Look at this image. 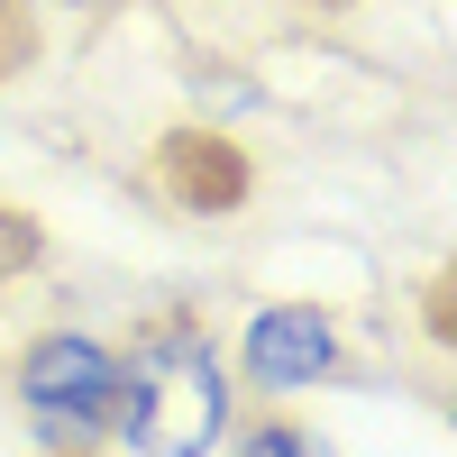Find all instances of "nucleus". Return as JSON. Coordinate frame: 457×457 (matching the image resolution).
Listing matches in <instances>:
<instances>
[{"instance_id": "f257e3e1", "label": "nucleus", "mask_w": 457, "mask_h": 457, "mask_svg": "<svg viewBox=\"0 0 457 457\" xmlns=\"http://www.w3.org/2000/svg\"><path fill=\"white\" fill-rule=\"evenodd\" d=\"M120 430L146 457H211L228 430V385L193 329L156 338L146 357H120Z\"/></svg>"}, {"instance_id": "f03ea898", "label": "nucleus", "mask_w": 457, "mask_h": 457, "mask_svg": "<svg viewBox=\"0 0 457 457\" xmlns=\"http://www.w3.org/2000/svg\"><path fill=\"white\" fill-rule=\"evenodd\" d=\"M19 403L55 457L101 448L120 430V348H101L92 329H46L19 366Z\"/></svg>"}, {"instance_id": "7ed1b4c3", "label": "nucleus", "mask_w": 457, "mask_h": 457, "mask_svg": "<svg viewBox=\"0 0 457 457\" xmlns=\"http://www.w3.org/2000/svg\"><path fill=\"white\" fill-rule=\"evenodd\" d=\"M238 366H247L256 394H312L320 375H338V320L312 312V302H275V312L247 320Z\"/></svg>"}, {"instance_id": "20e7f679", "label": "nucleus", "mask_w": 457, "mask_h": 457, "mask_svg": "<svg viewBox=\"0 0 457 457\" xmlns=\"http://www.w3.org/2000/svg\"><path fill=\"white\" fill-rule=\"evenodd\" d=\"M165 174H183L193 211H228V202L247 193V165L228 156L220 137H174V146H165Z\"/></svg>"}, {"instance_id": "39448f33", "label": "nucleus", "mask_w": 457, "mask_h": 457, "mask_svg": "<svg viewBox=\"0 0 457 457\" xmlns=\"http://www.w3.org/2000/svg\"><path fill=\"white\" fill-rule=\"evenodd\" d=\"M238 457H329V439H320V430H302V421H247Z\"/></svg>"}, {"instance_id": "423d86ee", "label": "nucleus", "mask_w": 457, "mask_h": 457, "mask_svg": "<svg viewBox=\"0 0 457 457\" xmlns=\"http://www.w3.org/2000/svg\"><path fill=\"white\" fill-rule=\"evenodd\" d=\"M19 265H37V228L19 211H0V275H19Z\"/></svg>"}]
</instances>
